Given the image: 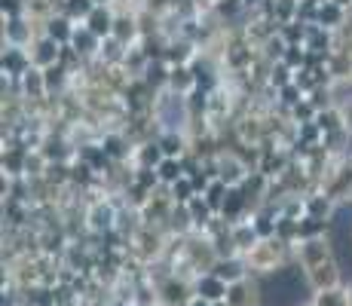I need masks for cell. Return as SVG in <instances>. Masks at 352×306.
<instances>
[{"instance_id": "1", "label": "cell", "mask_w": 352, "mask_h": 306, "mask_svg": "<svg viewBox=\"0 0 352 306\" xmlns=\"http://www.w3.org/2000/svg\"><path fill=\"white\" fill-rule=\"evenodd\" d=\"M294 257L303 267V273H307V270L331 261V257H334V248H331V239H324V236H319V239H303V242H297Z\"/></svg>"}, {"instance_id": "2", "label": "cell", "mask_w": 352, "mask_h": 306, "mask_svg": "<svg viewBox=\"0 0 352 306\" xmlns=\"http://www.w3.org/2000/svg\"><path fill=\"white\" fill-rule=\"evenodd\" d=\"M307 282L309 291H324V288H340L343 285V273H340V263L331 257V261L319 263V267L307 270Z\"/></svg>"}, {"instance_id": "3", "label": "cell", "mask_w": 352, "mask_h": 306, "mask_svg": "<svg viewBox=\"0 0 352 306\" xmlns=\"http://www.w3.org/2000/svg\"><path fill=\"white\" fill-rule=\"evenodd\" d=\"M227 288L230 285L224 282V278H218L214 273H199L193 278V297H202V300H208V303L227 300Z\"/></svg>"}, {"instance_id": "4", "label": "cell", "mask_w": 352, "mask_h": 306, "mask_svg": "<svg viewBox=\"0 0 352 306\" xmlns=\"http://www.w3.org/2000/svg\"><path fill=\"white\" fill-rule=\"evenodd\" d=\"M212 273L218 276V278H224L227 285H233V282H242V278H248V263H245V257H239V254H233V257H218L214 261V267H212Z\"/></svg>"}, {"instance_id": "5", "label": "cell", "mask_w": 352, "mask_h": 306, "mask_svg": "<svg viewBox=\"0 0 352 306\" xmlns=\"http://www.w3.org/2000/svg\"><path fill=\"white\" fill-rule=\"evenodd\" d=\"M117 227V208L111 202H96L89 212V230L92 233H111Z\"/></svg>"}, {"instance_id": "6", "label": "cell", "mask_w": 352, "mask_h": 306, "mask_svg": "<svg viewBox=\"0 0 352 306\" xmlns=\"http://www.w3.org/2000/svg\"><path fill=\"white\" fill-rule=\"evenodd\" d=\"M113 22H117V16H113L111 10H104V6H96V10L89 12V19H86V28H89L96 37H111L113 34Z\"/></svg>"}, {"instance_id": "7", "label": "cell", "mask_w": 352, "mask_h": 306, "mask_svg": "<svg viewBox=\"0 0 352 306\" xmlns=\"http://www.w3.org/2000/svg\"><path fill=\"white\" fill-rule=\"evenodd\" d=\"M58 56H62V46H58L52 37H46V40H40L37 50L31 52V61L40 67H52V65H58Z\"/></svg>"}, {"instance_id": "8", "label": "cell", "mask_w": 352, "mask_h": 306, "mask_svg": "<svg viewBox=\"0 0 352 306\" xmlns=\"http://www.w3.org/2000/svg\"><path fill=\"white\" fill-rule=\"evenodd\" d=\"M313 306H349V288H324L313 291Z\"/></svg>"}, {"instance_id": "9", "label": "cell", "mask_w": 352, "mask_h": 306, "mask_svg": "<svg viewBox=\"0 0 352 306\" xmlns=\"http://www.w3.org/2000/svg\"><path fill=\"white\" fill-rule=\"evenodd\" d=\"M74 31H77V28L71 25V19L58 16V19H52V22H50V28H46V37H52L58 46H67L74 40Z\"/></svg>"}, {"instance_id": "10", "label": "cell", "mask_w": 352, "mask_h": 306, "mask_svg": "<svg viewBox=\"0 0 352 306\" xmlns=\"http://www.w3.org/2000/svg\"><path fill=\"white\" fill-rule=\"evenodd\" d=\"M168 86L172 89H181V92H193L196 89V74H190V67L178 65L168 71Z\"/></svg>"}, {"instance_id": "11", "label": "cell", "mask_w": 352, "mask_h": 306, "mask_svg": "<svg viewBox=\"0 0 352 306\" xmlns=\"http://www.w3.org/2000/svg\"><path fill=\"white\" fill-rule=\"evenodd\" d=\"M157 175H160V181H166L168 187H172V184L181 181L187 172L181 168V160H178V156H166V160H162L160 166H157Z\"/></svg>"}, {"instance_id": "12", "label": "cell", "mask_w": 352, "mask_h": 306, "mask_svg": "<svg viewBox=\"0 0 352 306\" xmlns=\"http://www.w3.org/2000/svg\"><path fill=\"white\" fill-rule=\"evenodd\" d=\"M98 40H101V37H96V34H92V31L83 25V28L74 31V40H71V43H74V52H77V56H80V52H83V56H89V52H96Z\"/></svg>"}, {"instance_id": "13", "label": "cell", "mask_w": 352, "mask_h": 306, "mask_svg": "<svg viewBox=\"0 0 352 306\" xmlns=\"http://www.w3.org/2000/svg\"><path fill=\"white\" fill-rule=\"evenodd\" d=\"M96 0H65V16L71 19V22H77V19H89V12L96 10Z\"/></svg>"}, {"instance_id": "14", "label": "cell", "mask_w": 352, "mask_h": 306, "mask_svg": "<svg viewBox=\"0 0 352 306\" xmlns=\"http://www.w3.org/2000/svg\"><path fill=\"white\" fill-rule=\"evenodd\" d=\"M132 34H135V19L132 16H117V22H113V34H111V37H117L120 40V43H126V40L129 37H132Z\"/></svg>"}, {"instance_id": "15", "label": "cell", "mask_w": 352, "mask_h": 306, "mask_svg": "<svg viewBox=\"0 0 352 306\" xmlns=\"http://www.w3.org/2000/svg\"><path fill=\"white\" fill-rule=\"evenodd\" d=\"M307 215H309V217H319V221H324V217L331 215V199H324V196L307 199Z\"/></svg>"}, {"instance_id": "16", "label": "cell", "mask_w": 352, "mask_h": 306, "mask_svg": "<svg viewBox=\"0 0 352 306\" xmlns=\"http://www.w3.org/2000/svg\"><path fill=\"white\" fill-rule=\"evenodd\" d=\"M22 19H10V25H6V40H10V46H22L25 43V28H22Z\"/></svg>"}, {"instance_id": "17", "label": "cell", "mask_w": 352, "mask_h": 306, "mask_svg": "<svg viewBox=\"0 0 352 306\" xmlns=\"http://www.w3.org/2000/svg\"><path fill=\"white\" fill-rule=\"evenodd\" d=\"M181 144H184V141L175 138V132H168L166 138L160 141V147H162V153H166V156H181V153H184V147H181Z\"/></svg>"}, {"instance_id": "18", "label": "cell", "mask_w": 352, "mask_h": 306, "mask_svg": "<svg viewBox=\"0 0 352 306\" xmlns=\"http://www.w3.org/2000/svg\"><path fill=\"white\" fill-rule=\"evenodd\" d=\"M187 306H214V303H208V300H202V297H193V300H190V303H187Z\"/></svg>"}, {"instance_id": "19", "label": "cell", "mask_w": 352, "mask_h": 306, "mask_svg": "<svg viewBox=\"0 0 352 306\" xmlns=\"http://www.w3.org/2000/svg\"><path fill=\"white\" fill-rule=\"evenodd\" d=\"M214 306H230V303H227V300H221V303H214Z\"/></svg>"}, {"instance_id": "20", "label": "cell", "mask_w": 352, "mask_h": 306, "mask_svg": "<svg viewBox=\"0 0 352 306\" xmlns=\"http://www.w3.org/2000/svg\"><path fill=\"white\" fill-rule=\"evenodd\" d=\"M349 306H352V285H349Z\"/></svg>"}, {"instance_id": "21", "label": "cell", "mask_w": 352, "mask_h": 306, "mask_svg": "<svg viewBox=\"0 0 352 306\" xmlns=\"http://www.w3.org/2000/svg\"><path fill=\"white\" fill-rule=\"evenodd\" d=\"M96 3H98V6H101V3H107V0H96Z\"/></svg>"}, {"instance_id": "22", "label": "cell", "mask_w": 352, "mask_h": 306, "mask_svg": "<svg viewBox=\"0 0 352 306\" xmlns=\"http://www.w3.org/2000/svg\"><path fill=\"white\" fill-rule=\"evenodd\" d=\"M300 306H313V303H300Z\"/></svg>"}]
</instances>
